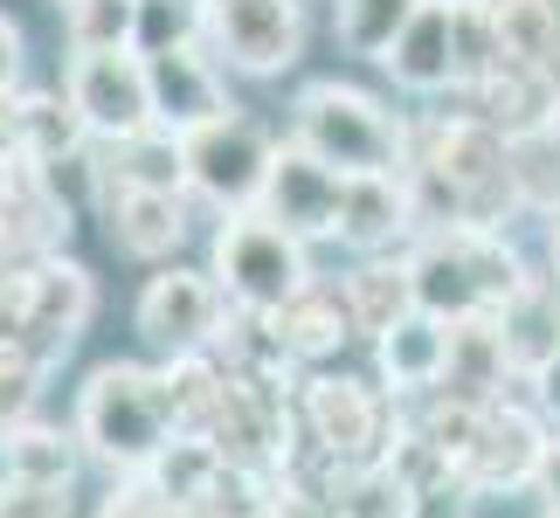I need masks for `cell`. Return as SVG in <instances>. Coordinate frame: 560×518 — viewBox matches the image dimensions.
I'll use <instances>...</instances> for the list:
<instances>
[{"instance_id": "obj_1", "label": "cell", "mask_w": 560, "mask_h": 518, "mask_svg": "<svg viewBox=\"0 0 560 518\" xmlns=\"http://www.w3.org/2000/svg\"><path fill=\"white\" fill-rule=\"evenodd\" d=\"M70 428H77V443H83L91 463H104L112 478H139V470L174 443V428H180L166 366L104 360L97 374L77 387V422Z\"/></svg>"}, {"instance_id": "obj_2", "label": "cell", "mask_w": 560, "mask_h": 518, "mask_svg": "<svg viewBox=\"0 0 560 518\" xmlns=\"http://www.w3.org/2000/svg\"><path fill=\"white\" fill-rule=\"evenodd\" d=\"M533 263L520 256L505 228H478V222H457V228H429L408 243V276H416V311L443 318H478V311H499L520 276Z\"/></svg>"}, {"instance_id": "obj_3", "label": "cell", "mask_w": 560, "mask_h": 518, "mask_svg": "<svg viewBox=\"0 0 560 518\" xmlns=\"http://www.w3.org/2000/svg\"><path fill=\"white\" fill-rule=\"evenodd\" d=\"M291 139L305 145L312 160H326L332 173H408V139H416V125L395 118L374 91H360V83H305L291 104Z\"/></svg>"}, {"instance_id": "obj_4", "label": "cell", "mask_w": 560, "mask_h": 518, "mask_svg": "<svg viewBox=\"0 0 560 518\" xmlns=\"http://www.w3.org/2000/svg\"><path fill=\"white\" fill-rule=\"evenodd\" d=\"M208 276L222 284L229 305L277 318L318 270H312L305 235L270 222L264 208H235V214H222V228H214V243H208Z\"/></svg>"}, {"instance_id": "obj_5", "label": "cell", "mask_w": 560, "mask_h": 518, "mask_svg": "<svg viewBox=\"0 0 560 518\" xmlns=\"http://www.w3.org/2000/svg\"><path fill=\"white\" fill-rule=\"evenodd\" d=\"M291 415L298 443L326 449L332 463H381L387 443H395V422H401V401H387L381 380H360V374H332V366H312L305 387L291 395Z\"/></svg>"}, {"instance_id": "obj_6", "label": "cell", "mask_w": 560, "mask_h": 518, "mask_svg": "<svg viewBox=\"0 0 560 518\" xmlns=\"http://www.w3.org/2000/svg\"><path fill=\"white\" fill-rule=\"evenodd\" d=\"M270 160H277V139L256 118L229 111V118L201 125V132H187V193L208 201L214 214L256 208L270 180Z\"/></svg>"}, {"instance_id": "obj_7", "label": "cell", "mask_w": 560, "mask_h": 518, "mask_svg": "<svg viewBox=\"0 0 560 518\" xmlns=\"http://www.w3.org/2000/svg\"><path fill=\"white\" fill-rule=\"evenodd\" d=\"M62 97L83 118L91 145H118L145 132L153 118V83H145V56L139 49H97V56H70L62 62Z\"/></svg>"}, {"instance_id": "obj_8", "label": "cell", "mask_w": 560, "mask_h": 518, "mask_svg": "<svg viewBox=\"0 0 560 518\" xmlns=\"http://www.w3.org/2000/svg\"><path fill=\"white\" fill-rule=\"evenodd\" d=\"M201 42L235 76H284L305 56V0H208Z\"/></svg>"}, {"instance_id": "obj_9", "label": "cell", "mask_w": 560, "mask_h": 518, "mask_svg": "<svg viewBox=\"0 0 560 518\" xmlns=\"http://www.w3.org/2000/svg\"><path fill=\"white\" fill-rule=\"evenodd\" d=\"M222 311H229L222 284H214L208 270H187V263H160L145 276L139 305H132L145 345H160L166 360L174 353H208L214 332H222Z\"/></svg>"}, {"instance_id": "obj_10", "label": "cell", "mask_w": 560, "mask_h": 518, "mask_svg": "<svg viewBox=\"0 0 560 518\" xmlns=\"http://www.w3.org/2000/svg\"><path fill=\"white\" fill-rule=\"evenodd\" d=\"M547 443H553V422L540 415L533 401H491L478 428H470V449L457 457V470L470 478V491H533V470H540L547 457Z\"/></svg>"}, {"instance_id": "obj_11", "label": "cell", "mask_w": 560, "mask_h": 518, "mask_svg": "<svg viewBox=\"0 0 560 518\" xmlns=\"http://www.w3.org/2000/svg\"><path fill=\"white\" fill-rule=\"evenodd\" d=\"M91 311H97L91 270L70 263V256H49L42 270H28V291H21V326H14L8 345H21L35 366H56V360L83 339Z\"/></svg>"}, {"instance_id": "obj_12", "label": "cell", "mask_w": 560, "mask_h": 518, "mask_svg": "<svg viewBox=\"0 0 560 518\" xmlns=\"http://www.w3.org/2000/svg\"><path fill=\"white\" fill-rule=\"evenodd\" d=\"M339 201H347V173H332L326 160H312L298 139H277L270 180H264V208L270 222H284L305 243H332L339 235Z\"/></svg>"}, {"instance_id": "obj_13", "label": "cell", "mask_w": 560, "mask_h": 518, "mask_svg": "<svg viewBox=\"0 0 560 518\" xmlns=\"http://www.w3.org/2000/svg\"><path fill=\"white\" fill-rule=\"evenodd\" d=\"M145 83H153V118L166 125V132H180V139L235 111L229 104V70L201 49V42L145 56Z\"/></svg>"}, {"instance_id": "obj_14", "label": "cell", "mask_w": 560, "mask_h": 518, "mask_svg": "<svg viewBox=\"0 0 560 518\" xmlns=\"http://www.w3.org/2000/svg\"><path fill=\"white\" fill-rule=\"evenodd\" d=\"M416 235H422V222H416L408 173H360V180H347L332 243H347L353 256H401Z\"/></svg>"}, {"instance_id": "obj_15", "label": "cell", "mask_w": 560, "mask_h": 518, "mask_svg": "<svg viewBox=\"0 0 560 518\" xmlns=\"http://www.w3.org/2000/svg\"><path fill=\"white\" fill-rule=\"evenodd\" d=\"M194 193H145V187H112L104 180V228H112V249H125L132 263H174L180 243H187V208Z\"/></svg>"}, {"instance_id": "obj_16", "label": "cell", "mask_w": 560, "mask_h": 518, "mask_svg": "<svg viewBox=\"0 0 560 518\" xmlns=\"http://www.w3.org/2000/svg\"><path fill=\"white\" fill-rule=\"evenodd\" d=\"M512 353H505V332H499V311H478V318H457L450 326V360H443V387L436 395L450 401H470V408H491L512 395Z\"/></svg>"}, {"instance_id": "obj_17", "label": "cell", "mask_w": 560, "mask_h": 518, "mask_svg": "<svg viewBox=\"0 0 560 518\" xmlns=\"http://www.w3.org/2000/svg\"><path fill=\"white\" fill-rule=\"evenodd\" d=\"M270 332H277V353H284L291 366H305V374H312V366H326L347 339H360L353 332V311H347V291L326 284V276H312V284L270 318Z\"/></svg>"}, {"instance_id": "obj_18", "label": "cell", "mask_w": 560, "mask_h": 518, "mask_svg": "<svg viewBox=\"0 0 560 518\" xmlns=\"http://www.w3.org/2000/svg\"><path fill=\"white\" fill-rule=\"evenodd\" d=\"M499 332H505V353H512V374L533 380L540 366L560 353V270L533 263L520 276V291L499 305Z\"/></svg>"}, {"instance_id": "obj_19", "label": "cell", "mask_w": 560, "mask_h": 518, "mask_svg": "<svg viewBox=\"0 0 560 518\" xmlns=\"http://www.w3.org/2000/svg\"><path fill=\"white\" fill-rule=\"evenodd\" d=\"M381 70L395 76L408 97H443L457 91V49H450V0H422L416 21L395 35V49L381 56Z\"/></svg>"}, {"instance_id": "obj_20", "label": "cell", "mask_w": 560, "mask_h": 518, "mask_svg": "<svg viewBox=\"0 0 560 518\" xmlns=\"http://www.w3.org/2000/svg\"><path fill=\"white\" fill-rule=\"evenodd\" d=\"M443 360H450V326L429 311H408L395 332L374 339V366H381V387L387 401H422L443 387Z\"/></svg>"}, {"instance_id": "obj_21", "label": "cell", "mask_w": 560, "mask_h": 518, "mask_svg": "<svg viewBox=\"0 0 560 518\" xmlns=\"http://www.w3.org/2000/svg\"><path fill=\"white\" fill-rule=\"evenodd\" d=\"M339 291H347L353 332L374 345L381 332H395L401 318L416 311V276H408V249H401V256H360V263L339 276Z\"/></svg>"}, {"instance_id": "obj_22", "label": "cell", "mask_w": 560, "mask_h": 518, "mask_svg": "<svg viewBox=\"0 0 560 518\" xmlns=\"http://www.w3.org/2000/svg\"><path fill=\"white\" fill-rule=\"evenodd\" d=\"M104 180L112 187H145V193H187V139L166 132V125H145V132L97 145Z\"/></svg>"}, {"instance_id": "obj_23", "label": "cell", "mask_w": 560, "mask_h": 518, "mask_svg": "<svg viewBox=\"0 0 560 518\" xmlns=\"http://www.w3.org/2000/svg\"><path fill=\"white\" fill-rule=\"evenodd\" d=\"M0 457H8V478L21 484H62L77 491V470L91 463L77 443V428H56V422H21L0 436Z\"/></svg>"}, {"instance_id": "obj_24", "label": "cell", "mask_w": 560, "mask_h": 518, "mask_svg": "<svg viewBox=\"0 0 560 518\" xmlns=\"http://www.w3.org/2000/svg\"><path fill=\"white\" fill-rule=\"evenodd\" d=\"M14 125H21V160H35V166L70 160V153L91 145V132H83V118L70 111V97H62V91L14 97Z\"/></svg>"}, {"instance_id": "obj_25", "label": "cell", "mask_w": 560, "mask_h": 518, "mask_svg": "<svg viewBox=\"0 0 560 518\" xmlns=\"http://www.w3.org/2000/svg\"><path fill=\"white\" fill-rule=\"evenodd\" d=\"M422 0H332V35L339 49L360 56V62H381L387 49H395V35L416 21Z\"/></svg>"}, {"instance_id": "obj_26", "label": "cell", "mask_w": 560, "mask_h": 518, "mask_svg": "<svg viewBox=\"0 0 560 518\" xmlns=\"http://www.w3.org/2000/svg\"><path fill=\"white\" fill-rule=\"evenodd\" d=\"M450 49H457V91L470 97L478 83L505 62V42H499V14L491 0H450Z\"/></svg>"}, {"instance_id": "obj_27", "label": "cell", "mask_w": 560, "mask_h": 518, "mask_svg": "<svg viewBox=\"0 0 560 518\" xmlns=\"http://www.w3.org/2000/svg\"><path fill=\"white\" fill-rule=\"evenodd\" d=\"M214 470H222V449H214V443L201 436V428H174V443H166L160 457L139 470V478L153 484V491H166V498L194 505V498L208 491V478H214Z\"/></svg>"}, {"instance_id": "obj_28", "label": "cell", "mask_w": 560, "mask_h": 518, "mask_svg": "<svg viewBox=\"0 0 560 518\" xmlns=\"http://www.w3.org/2000/svg\"><path fill=\"white\" fill-rule=\"evenodd\" d=\"M62 42H70V56L139 49V0H70L62 8Z\"/></svg>"}, {"instance_id": "obj_29", "label": "cell", "mask_w": 560, "mask_h": 518, "mask_svg": "<svg viewBox=\"0 0 560 518\" xmlns=\"http://www.w3.org/2000/svg\"><path fill=\"white\" fill-rule=\"evenodd\" d=\"M201 518H277V470H256V463H229L208 478V491L194 498Z\"/></svg>"}, {"instance_id": "obj_30", "label": "cell", "mask_w": 560, "mask_h": 518, "mask_svg": "<svg viewBox=\"0 0 560 518\" xmlns=\"http://www.w3.org/2000/svg\"><path fill=\"white\" fill-rule=\"evenodd\" d=\"M408 505H416V491H408V478H395V463L347 470V484L332 498L339 518H408Z\"/></svg>"}, {"instance_id": "obj_31", "label": "cell", "mask_w": 560, "mask_h": 518, "mask_svg": "<svg viewBox=\"0 0 560 518\" xmlns=\"http://www.w3.org/2000/svg\"><path fill=\"white\" fill-rule=\"evenodd\" d=\"M208 35V0H139V56L187 49Z\"/></svg>"}, {"instance_id": "obj_32", "label": "cell", "mask_w": 560, "mask_h": 518, "mask_svg": "<svg viewBox=\"0 0 560 518\" xmlns=\"http://www.w3.org/2000/svg\"><path fill=\"white\" fill-rule=\"evenodd\" d=\"M42 374H49V366H35L21 345H0V436H8V428H21V422H35Z\"/></svg>"}, {"instance_id": "obj_33", "label": "cell", "mask_w": 560, "mask_h": 518, "mask_svg": "<svg viewBox=\"0 0 560 518\" xmlns=\"http://www.w3.org/2000/svg\"><path fill=\"white\" fill-rule=\"evenodd\" d=\"M97 518H201V511L180 505V498H166V491H153L145 478H118L112 491H104Z\"/></svg>"}, {"instance_id": "obj_34", "label": "cell", "mask_w": 560, "mask_h": 518, "mask_svg": "<svg viewBox=\"0 0 560 518\" xmlns=\"http://www.w3.org/2000/svg\"><path fill=\"white\" fill-rule=\"evenodd\" d=\"M470 505H478L470 478H464V470H443V478L416 484V505H408V518H470Z\"/></svg>"}, {"instance_id": "obj_35", "label": "cell", "mask_w": 560, "mask_h": 518, "mask_svg": "<svg viewBox=\"0 0 560 518\" xmlns=\"http://www.w3.org/2000/svg\"><path fill=\"white\" fill-rule=\"evenodd\" d=\"M0 518H70V491L62 484H0Z\"/></svg>"}, {"instance_id": "obj_36", "label": "cell", "mask_w": 560, "mask_h": 518, "mask_svg": "<svg viewBox=\"0 0 560 518\" xmlns=\"http://www.w3.org/2000/svg\"><path fill=\"white\" fill-rule=\"evenodd\" d=\"M21 70H28V42H21V21L0 14V97H14Z\"/></svg>"}, {"instance_id": "obj_37", "label": "cell", "mask_w": 560, "mask_h": 518, "mask_svg": "<svg viewBox=\"0 0 560 518\" xmlns=\"http://www.w3.org/2000/svg\"><path fill=\"white\" fill-rule=\"evenodd\" d=\"M533 408H540V415L553 422V436H560V353L533 374Z\"/></svg>"}, {"instance_id": "obj_38", "label": "cell", "mask_w": 560, "mask_h": 518, "mask_svg": "<svg viewBox=\"0 0 560 518\" xmlns=\"http://www.w3.org/2000/svg\"><path fill=\"white\" fill-rule=\"evenodd\" d=\"M533 498H540V511H560V436L547 443L540 470H533Z\"/></svg>"}, {"instance_id": "obj_39", "label": "cell", "mask_w": 560, "mask_h": 518, "mask_svg": "<svg viewBox=\"0 0 560 518\" xmlns=\"http://www.w3.org/2000/svg\"><path fill=\"white\" fill-rule=\"evenodd\" d=\"M21 160V125H14V97H0V166Z\"/></svg>"}, {"instance_id": "obj_40", "label": "cell", "mask_w": 560, "mask_h": 518, "mask_svg": "<svg viewBox=\"0 0 560 518\" xmlns=\"http://www.w3.org/2000/svg\"><path fill=\"white\" fill-rule=\"evenodd\" d=\"M277 518H339L332 505H312V498H284V491H277Z\"/></svg>"}, {"instance_id": "obj_41", "label": "cell", "mask_w": 560, "mask_h": 518, "mask_svg": "<svg viewBox=\"0 0 560 518\" xmlns=\"http://www.w3.org/2000/svg\"><path fill=\"white\" fill-rule=\"evenodd\" d=\"M547 270H560V208L547 214Z\"/></svg>"}, {"instance_id": "obj_42", "label": "cell", "mask_w": 560, "mask_h": 518, "mask_svg": "<svg viewBox=\"0 0 560 518\" xmlns=\"http://www.w3.org/2000/svg\"><path fill=\"white\" fill-rule=\"evenodd\" d=\"M49 8H56V14H62V8H70V0H49Z\"/></svg>"}, {"instance_id": "obj_43", "label": "cell", "mask_w": 560, "mask_h": 518, "mask_svg": "<svg viewBox=\"0 0 560 518\" xmlns=\"http://www.w3.org/2000/svg\"><path fill=\"white\" fill-rule=\"evenodd\" d=\"M540 518H560V511H540Z\"/></svg>"}]
</instances>
